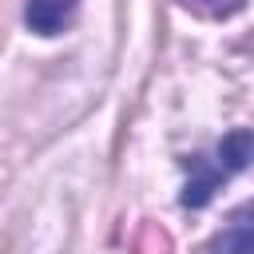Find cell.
Segmentation results:
<instances>
[{
    "label": "cell",
    "instance_id": "obj_1",
    "mask_svg": "<svg viewBox=\"0 0 254 254\" xmlns=\"http://www.w3.org/2000/svg\"><path fill=\"white\" fill-rule=\"evenodd\" d=\"M183 167L190 171V179H187V187H183V206H206L210 202V194L218 190V183H226L234 171L218 159V151L206 159V155H187L183 159Z\"/></svg>",
    "mask_w": 254,
    "mask_h": 254
},
{
    "label": "cell",
    "instance_id": "obj_3",
    "mask_svg": "<svg viewBox=\"0 0 254 254\" xmlns=\"http://www.w3.org/2000/svg\"><path fill=\"white\" fill-rule=\"evenodd\" d=\"M210 254H254V222H230L210 242Z\"/></svg>",
    "mask_w": 254,
    "mask_h": 254
},
{
    "label": "cell",
    "instance_id": "obj_4",
    "mask_svg": "<svg viewBox=\"0 0 254 254\" xmlns=\"http://www.w3.org/2000/svg\"><path fill=\"white\" fill-rule=\"evenodd\" d=\"M179 4L194 16H206V20H230L234 12L246 8V0H179Z\"/></svg>",
    "mask_w": 254,
    "mask_h": 254
},
{
    "label": "cell",
    "instance_id": "obj_2",
    "mask_svg": "<svg viewBox=\"0 0 254 254\" xmlns=\"http://www.w3.org/2000/svg\"><path fill=\"white\" fill-rule=\"evenodd\" d=\"M75 4H79V0H28L24 24H28L36 36H60L64 24L75 16Z\"/></svg>",
    "mask_w": 254,
    "mask_h": 254
}]
</instances>
